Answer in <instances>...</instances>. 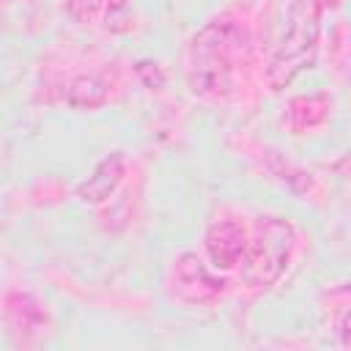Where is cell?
Returning a JSON list of instances; mask_svg holds the SVG:
<instances>
[{
  "label": "cell",
  "instance_id": "1",
  "mask_svg": "<svg viewBox=\"0 0 351 351\" xmlns=\"http://www.w3.org/2000/svg\"><path fill=\"white\" fill-rule=\"evenodd\" d=\"M250 36L236 22H211L189 44V85L195 93H222L233 85L236 63L247 58Z\"/></svg>",
  "mask_w": 351,
  "mask_h": 351
},
{
  "label": "cell",
  "instance_id": "2",
  "mask_svg": "<svg viewBox=\"0 0 351 351\" xmlns=\"http://www.w3.org/2000/svg\"><path fill=\"white\" fill-rule=\"evenodd\" d=\"M324 0H293L280 33V41L274 47V58L269 63L266 80L271 90L285 88L302 69H307L318 49V33H321V11Z\"/></svg>",
  "mask_w": 351,
  "mask_h": 351
},
{
  "label": "cell",
  "instance_id": "3",
  "mask_svg": "<svg viewBox=\"0 0 351 351\" xmlns=\"http://www.w3.org/2000/svg\"><path fill=\"white\" fill-rule=\"evenodd\" d=\"M296 247L293 225L282 217H261L255 222L252 239L247 241L244 258H241V280L250 288H269L274 285L282 271L288 269V261Z\"/></svg>",
  "mask_w": 351,
  "mask_h": 351
},
{
  "label": "cell",
  "instance_id": "4",
  "mask_svg": "<svg viewBox=\"0 0 351 351\" xmlns=\"http://www.w3.org/2000/svg\"><path fill=\"white\" fill-rule=\"evenodd\" d=\"M222 280H217L195 252H181L170 266V291L186 304H208L219 299Z\"/></svg>",
  "mask_w": 351,
  "mask_h": 351
},
{
  "label": "cell",
  "instance_id": "5",
  "mask_svg": "<svg viewBox=\"0 0 351 351\" xmlns=\"http://www.w3.org/2000/svg\"><path fill=\"white\" fill-rule=\"evenodd\" d=\"M247 230L233 219H219L206 230V252L214 269H233L247 250Z\"/></svg>",
  "mask_w": 351,
  "mask_h": 351
},
{
  "label": "cell",
  "instance_id": "6",
  "mask_svg": "<svg viewBox=\"0 0 351 351\" xmlns=\"http://www.w3.org/2000/svg\"><path fill=\"white\" fill-rule=\"evenodd\" d=\"M123 173H126V156H123V151L107 154L93 167V173L77 186V197L85 200V203H101V200H107L115 192V186L121 184Z\"/></svg>",
  "mask_w": 351,
  "mask_h": 351
},
{
  "label": "cell",
  "instance_id": "7",
  "mask_svg": "<svg viewBox=\"0 0 351 351\" xmlns=\"http://www.w3.org/2000/svg\"><path fill=\"white\" fill-rule=\"evenodd\" d=\"M5 315H8V321H14L22 329H36V326L47 324L44 304L36 296L22 293V291H11L5 296Z\"/></svg>",
  "mask_w": 351,
  "mask_h": 351
},
{
  "label": "cell",
  "instance_id": "8",
  "mask_svg": "<svg viewBox=\"0 0 351 351\" xmlns=\"http://www.w3.org/2000/svg\"><path fill=\"white\" fill-rule=\"evenodd\" d=\"M63 101L74 110H93L107 101V85L96 77H77L63 90Z\"/></svg>",
  "mask_w": 351,
  "mask_h": 351
},
{
  "label": "cell",
  "instance_id": "9",
  "mask_svg": "<svg viewBox=\"0 0 351 351\" xmlns=\"http://www.w3.org/2000/svg\"><path fill=\"white\" fill-rule=\"evenodd\" d=\"M329 112V96L326 93H315V96H302V99H293L291 101V126L296 132L302 129H313L318 126Z\"/></svg>",
  "mask_w": 351,
  "mask_h": 351
},
{
  "label": "cell",
  "instance_id": "10",
  "mask_svg": "<svg viewBox=\"0 0 351 351\" xmlns=\"http://www.w3.org/2000/svg\"><path fill=\"white\" fill-rule=\"evenodd\" d=\"M104 0H69V16L77 19V22H93L101 11Z\"/></svg>",
  "mask_w": 351,
  "mask_h": 351
},
{
  "label": "cell",
  "instance_id": "11",
  "mask_svg": "<svg viewBox=\"0 0 351 351\" xmlns=\"http://www.w3.org/2000/svg\"><path fill=\"white\" fill-rule=\"evenodd\" d=\"M337 329H340V335H343V340L348 343L351 340V307L340 315V321H337Z\"/></svg>",
  "mask_w": 351,
  "mask_h": 351
},
{
  "label": "cell",
  "instance_id": "12",
  "mask_svg": "<svg viewBox=\"0 0 351 351\" xmlns=\"http://www.w3.org/2000/svg\"><path fill=\"white\" fill-rule=\"evenodd\" d=\"M324 3H340V0H324Z\"/></svg>",
  "mask_w": 351,
  "mask_h": 351
}]
</instances>
